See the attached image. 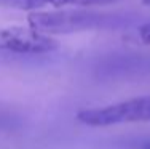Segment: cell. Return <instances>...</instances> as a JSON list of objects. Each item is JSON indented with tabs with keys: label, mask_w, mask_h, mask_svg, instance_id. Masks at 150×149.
Masks as SVG:
<instances>
[{
	"label": "cell",
	"mask_w": 150,
	"mask_h": 149,
	"mask_svg": "<svg viewBox=\"0 0 150 149\" xmlns=\"http://www.w3.org/2000/svg\"><path fill=\"white\" fill-rule=\"evenodd\" d=\"M137 35H139V38H141L142 43L150 45V21H149V23H145V24H142V26L139 27Z\"/></svg>",
	"instance_id": "8992f818"
},
{
	"label": "cell",
	"mask_w": 150,
	"mask_h": 149,
	"mask_svg": "<svg viewBox=\"0 0 150 149\" xmlns=\"http://www.w3.org/2000/svg\"><path fill=\"white\" fill-rule=\"evenodd\" d=\"M59 47V42L51 35L42 34L34 27L11 26L0 27V51L18 55H43Z\"/></svg>",
	"instance_id": "3957f363"
},
{
	"label": "cell",
	"mask_w": 150,
	"mask_h": 149,
	"mask_svg": "<svg viewBox=\"0 0 150 149\" xmlns=\"http://www.w3.org/2000/svg\"><path fill=\"white\" fill-rule=\"evenodd\" d=\"M46 5V0H0L2 8L23 10V11H37Z\"/></svg>",
	"instance_id": "277c9868"
},
{
	"label": "cell",
	"mask_w": 150,
	"mask_h": 149,
	"mask_svg": "<svg viewBox=\"0 0 150 149\" xmlns=\"http://www.w3.org/2000/svg\"><path fill=\"white\" fill-rule=\"evenodd\" d=\"M77 120L88 127H110L120 125V123L150 122V95L102 106V108L83 109L77 114Z\"/></svg>",
	"instance_id": "7a4b0ae2"
},
{
	"label": "cell",
	"mask_w": 150,
	"mask_h": 149,
	"mask_svg": "<svg viewBox=\"0 0 150 149\" xmlns=\"http://www.w3.org/2000/svg\"><path fill=\"white\" fill-rule=\"evenodd\" d=\"M120 0H46V3L54 6L64 5H81V6H91V5H109V3H117Z\"/></svg>",
	"instance_id": "5b68a950"
},
{
	"label": "cell",
	"mask_w": 150,
	"mask_h": 149,
	"mask_svg": "<svg viewBox=\"0 0 150 149\" xmlns=\"http://www.w3.org/2000/svg\"><path fill=\"white\" fill-rule=\"evenodd\" d=\"M123 18L112 13L91 10H54V11H30L27 23L35 31L46 35L72 34L80 31L107 29L118 26Z\"/></svg>",
	"instance_id": "6da1fadb"
},
{
	"label": "cell",
	"mask_w": 150,
	"mask_h": 149,
	"mask_svg": "<svg viewBox=\"0 0 150 149\" xmlns=\"http://www.w3.org/2000/svg\"><path fill=\"white\" fill-rule=\"evenodd\" d=\"M142 3H144L145 6H150V0H142Z\"/></svg>",
	"instance_id": "52a82bcc"
}]
</instances>
